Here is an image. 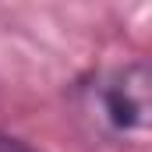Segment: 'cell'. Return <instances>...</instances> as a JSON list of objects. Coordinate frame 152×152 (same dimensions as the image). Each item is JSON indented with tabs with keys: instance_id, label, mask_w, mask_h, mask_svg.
Wrapping results in <instances>:
<instances>
[{
	"instance_id": "6da1fadb",
	"label": "cell",
	"mask_w": 152,
	"mask_h": 152,
	"mask_svg": "<svg viewBox=\"0 0 152 152\" xmlns=\"http://www.w3.org/2000/svg\"><path fill=\"white\" fill-rule=\"evenodd\" d=\"M71 110L92 138L131 142L152 134V60H127L81 75L67 88Z\"/></svg>"
},
{
	"instance_id": "7a4b0ae2",
	"label": "cell",
	"mask_w": 152,
	"mask_h": 152,
	"mask_svg": "<svg viewBox=\"0 0 152 152\" xmlns=\"http://www.w3.org/2000/svg\"><path fill=\"white\" fill-rule=\"evenodd\" d=\"M0 152H42V149H39V145H32L28 138H18V134L0 131Z\"/></svg>"
}]
</instances>
